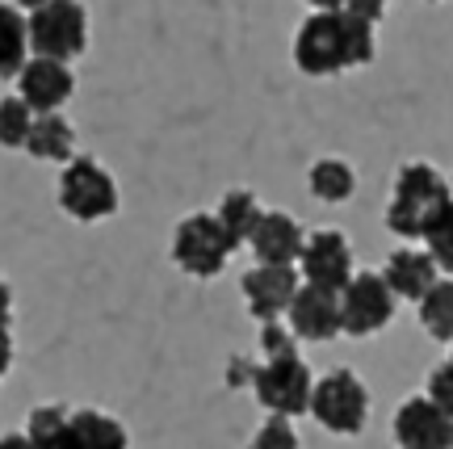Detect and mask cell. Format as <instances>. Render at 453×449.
Masks as SVG:
<instances>
[{
	"label": "cell",
	"instance_id": "obj_1",
	"mask_svg": "<svg viewBox=\"0 0 453 449\" xmlns=\"http://www.w3.org/2000/svg\"><path fill=\"white\" fill-rule=\"evenodd\" d=\"M373 21L349 13H311L294 34V64L307 76H336L349 67H365L378 50Z\"/></svg>",
	"mask_w": 453,
	"mask_h": 449
},
{
	"label": "cell",
	"instance_id": "obj_2",
	"mask_svg": "<svg viewBox=\"0 0 453 449\" xmlns=\"http://www.w3.org/2000/svg\"><path fill=\"white\" fill-rule=\"evenodd\" d=\"M453 206L449 177H441L433 164L411 160L395 173V193L387 202V227L399 240H428L441 214Z\"/></svg>",
	"mask_w": 453,
	"mask_h": 449
},
{
	"label": "cell",
	"instance_id": "obj_3",
	"mask_svg": "<svg viewBox=\"0 0 453 449\" xmlns=\"http://www.w3.org/2000/svg\"><path fill=\"white\" fill-rule=\"evenodd\" d=\"M26 30H30V50L38 59L72 64L88 47V13L81 0H50L42 9H34L26 17Z\"/></svg>",
	"mask_w": 453,
	"mask_h": 449
},
{
	"label": "cell",
	"instance_id": "obj_4",
	"mask_svg": "<svg viewBox=\"0 0 453 449\" xmlns=\"http://www.w3.org/2000/svg\"><path fill=\"white\" fill-rule=\"evenodd\" d=\"M311 416L336 437H357L370 416V391L353 369H332L324 378H315L311 391Z\"/></svg>",
	"mask_w": 453,
	"mask_h": 449
},
{
	"label": "cell",
	"instance_id": "obj_5",
	"mask_svg": "<svg viewBox=\"0 0 453 449\" xmlns=\"http://www.w3.org/2000/svg\"><path fill=\"white\" fill-rule=\"evenodd\" d=\"M59 206H64V214L81 219V223L110 219L113 210H118V185H113V177L97 160L76 156V160L64 164V177H59Z\"/></svg>",
	"mask_w": 453,
	"mask_h": 449
},
{
	"label": "cell",
	"instance_id": "obj_6",
	"mask_svg": "<svg viewBox=\"0 0 453 449\" xmlns=\"http://www.w3.org/2000/svg\"><path fill=\"white\" fill-rule=\"evenodd\" d=\"M231 244H226L223 227L214 214H189V219H180L177 231H173V260H177L180 273H189V277H219L226 269V260H231Z\"/></svg>",
	"mask_w": 453,
	"mask_h": 449
},
{
	"label": "cell",
	"instance_id": "obj_7",
	"mask_svg": "<svg viewBox=\"0 0 453 449\" xmlns=\"http://www.w3.org/2000/svg\"><path fill=\"white\" fill-rule=\"evenodd\" d=\"M252 391H257L260 407L269 416H303L311 412V391H315V378L303 357H277V361H265L257 366V378H252Z\"/></svg>",
	"mask_w": 453,
	"mask_h": 449
},
{
	"label": "cell",
	"instance_id": "obj_8",
	"mask_svg": "<svg viewBox=\"0 0 453 449\" xmlns=\"http://www.w3.org/2000/svg\"><path fill=\"white\" fill-rule=\"evenodd\" d=\"M395 294L382 273H353V282L340 290V328L349 337H373L395 320Z\"/></svg>",
	"mask_w": 453,
	"mask_h": 449
},
{
	"label": "cell",
	"instance_id": "obj_9",
	"mask_svg": "<svg viewBox=\"0 0 453 449\" xmlns=\"http://www.w3.org/2000/svg\"><path fill=\"white\" fill-rule=\"evenodd\" d=\"M298 277L303 286H319V290H340L353 282V248L340 231H315L303 244V257H298Z\"/></svg>",
	"mask_w": 453,
	"mask_h": 449
},
{
	"label": "cell",
	"instance_id": "obj_10",
	"mask_svg": "<svg viewBox=\"0 0 453 449\" xmlns=\"http://www.w3.org/2000/svg\"><path fill=\"white\" fill-rule=\"evenodd\" d=\"M298 286H303V277L294 265H257L243 273V303L260 323H273L290 311Z\"/></svg>",
	"mask_w": 453,
	"mask_h": 449
},
{
	"label": "cell",
	"instance_id": "obj_11",
	"mask_svg": "<svg viewBox=\"0 0 453 449\" xmlns=\"http://www.w3.org/2000/svg\"><path fill=\"white\" fill-rule=\"evenodd\" d=\"M395 441H399V449H449L453 420L428 395H411L395 412Z\"/></svg>",
	"mask_w": 453,
	"mask_h": 449
},
{
	"label": "cell",
	"instance_id": "obj_12",
	"mask_svg": "<svg viewBox=\"0 0 453 449\" xmlns=\"http://www.w3.org/2000/svg\"><path fill=\"white\" fill-rule=\"evenodd\" d=\"M72 93H76V76H72V67L59 64V59H38V55H34L30 64L17 72V97H21L34 113H55L59 105H67Z\"/></svg>",
	"mask_w": 453,
	"mask_h": 449
},
{
	"label": "cell",
	"instance_id": "obj_13",
	"mask_svg": "<svg viewBox=\"0 0 453 449\" xmlns=\"http://www.w3.org/2000/svg\"><path fill=\"white\" fill-rule=\"evenodd\" d=\"M286 320H290V332L298 340L324 344V340L344 332V328H340V294L319 290V286H298L290 311H286Z\"/></svg>",
	"mask_w": 453,
	"mask_h": 449
},
{
	"label": "cell",
	"instance_id": "obj_14",
	"mask_svg": "<svg viewBox=\"0 0 453 449\" xmlns=\"http://www.w3.org/2000/svg\"><path fill=\"white\" fill-rule=\"evenodd\" d=\"M303 244H307V236H303V227L294 223V214L265 210L257 231H252V240H248V248H252L257 265H298Z\"/></svg>",
	"mask_w": 453,
	"mask_h": 449
},
{
	"label": "cell",
	"instance_id": "obj_15",
	"mask_svg": "<svg viewBox=\"0 0 453 449\" xmlns=\"http://www.w3.org/2000/svg\"><path fill=\"white\" fill-rule=\"evenodd\" d=\"M382 277H387L395 298L420 303L424 294L441 282V269H437V260L428 257V248H399V252H390Z\"/></svg>",
	"mask_w": 453,
	"mask_h": 449
},
{
	"label": "cell",
	"instance_id": "obj_16",
	"mask_svg": "<svg viewBox=\"0 0 453 449\" xmlns=\"http://www.w3.org/2000/svg\"><path fill=\"white\" fill-rule=\"evenodd\" d=\"M55 449H127V429L105 412L81 407V412H67L64 437Z\"/></svg>",
	"mask_w": 453,
	"mask_h": 449
},
{
	"label": "cell",
	"instance_id": "obj_17",
	"mask_svg": "<svg viewBox=\"0 0 453 449\" xmlns=\"http://www.w3.org/2000/svg\"><path fill=\"white\" fill-rule=\"evenodd\" d=\"M26 151L34 160H50V164L76 160V130L59 113H38L30 139H26Z\"/></svg>",
	"mask_w": 453,
	"mask_h": 449
},
{
	"label": "cell",
	"instance_id": "obj_18",
	"mask_svg": "<svg viewBox=\"0 0 453 449\" xmlns=\"http://www.w3.org/2000/svg\"><path fill=\"white\" fill-rule=\"evenodd\" d=\"M260 214H265V210H260L257 193H248V190H231L223 202H219V210H214V219H219V227H223V236L231 248H243V244L252 240Z\"/></svg>",
	"mask_w": 453,
	"mask_h": 449
},
{
	"label": "cell",
	"instance_id": "obj_19",
	"mask_svg": "<svg viewBox=\"0 0 453 449\" xmlns=\"http://www.w3.org/2000/svg\"><path fill=\"white\" fill-rule=\"evenodd\" d=\"M30 64V30L17 4H0V81H13Z\"/></svg>",
	"mask_w": 453,
	"mask_h": 449
},
{
	"label": "cell",
	"instance_id": "obj_20",
	"mask_svg": "<svg viewBox=\"0 0 453 449\" xmlns=\"http://www.w3.org/2000/svg\"><path fill=\"white\" fill-rule=\"evenodd\" d=\"M307 185H311V197H319V202H327V206H340V202H349V197H353L357 173H353V164L327 156V160L311 164Z\"/></svg>",
	"mask_w": 453,
	"mask_h": 449
},
{
	"label": "cell",
	"instance_id": "obj_21",
	"mask_svg": "<svg viewBox=\"0 0 453 449\" xmlns=\"http://www.w3.org/2000/svg\"><path fill=\"white\" fill-rule=\"evenodd\" d=\"M420 323L424 332L433 340H441V344L453 340V282H437L420 298Z\"/></svg>",
	"mask_w": 453,
	"mask_h": 449
},
{
	"label": "cell",
	"instance_id": "obj_22",
	"mask_svg": "<svg viewBox=\"0 0 453 449\" xmlns=\"http://www.w3.org/2000/svg\"><path fill=\"white\" fill-rule=\"evenodd\" d=\"M34 118H38V113H34L21 97H4V101H0V147H21V151H26Z\"/></svg>",
	"mask_w": 453,
	"mask_h": 449
},
{
	"label": "cell",
	"instance_id": "obj_23",
	"mask_svg": "<svg viewBox=\"0 0 453 449\" xmlns=\"http://www.w3.org/2000/svg\"><path fill=\"white\" fill-rule=\"evenodd\" d=\"M64 424H67V407H34L30 420H26V437H30L34 449H55L59 445V437H64Z\"/></svg>",
	"mask_w": 453,
	"mask_h": 449
},
{
	"label": "cell",
	"instance_id": "obj_24",
	"mask_svg": "<svg viewBox=\"0 0 453 449\" xmlns=\"http://www.w3.org/2000/svg\"><path fill=\"white\" fill-rule=\"evenodd\" d=\"M248 449H303V441H298V433H294V424L286 416H269L257 429V437L248 441Z\"/></svg>",
	"mask_w": 453,
	"mask_h": 449
},
{
	"label": "cell",
	"instance_id": "obj_25",
	"mask_svg": "<svg viewBox=\"0 0 453 449\" xmlns=\"http://www.w3.org/2000/svg\"><path fill=\"white\" fill-rule=\"evenodd\" d=\"M428 257L437 260L441 273L453 277V206L441 214V223L428 231Z\"/></svg>",
	"mask_w": 453,
	"mask_h": 449
},
{
	"label": "cell",
	"instance_id": "obj_26",
	"mask_svg": "<svg viewBox=\"0 0 453 449\" xmlns=\"http://www.w3.org/2000/svg\"><path fill=\"white\" fill-rule=\"evenodd\" d=\"M260 349H265V361H277V357H298V337L290 328H281V320L260 323Z\"/></svg>",
	"mask_w": 453,
	"mask_h": 449
},
{
	"label": "cell",
	"instance_id": "obj_27",
	"mask_svg": "<svg viewBox=\"0 0 453 449\" xmlns=\"http://www.w3.org/2000/svg\"><path fill=\"white\" fill-rule=\"evenodd\" d=\"M428 399L453 420V366L449 361H441V366L428 374Z\"/></svg>",
	"mask_w": 453,
	"mask_h": 449
},
{
	"label": "cell",
	"instance_id": "obj_28",
	"mask_svg": "<svg viewBox=\"0 0 453 449\" xmlns=\"http://www.w3.org/2000/svg\"><path fill=\"white\" fill-rule=\"evenodd\" d=\"M252 378H257V366H252V361H243V357H235L231 369H226V383L231 386H252Z\"/></svg>",
	"mask_w": 453,
	"mask_h": 449
},
{
	"label": "cell",
	"instance_id": "obj_29",
	"mask_svg": "<svg viewBox=\"0 0 453 449\" xmlns=\"http://www.w3.org/2000/svg\"><path fill=\"white\" fill-rule=\"evenodd\" d=\"M344 9H349V13H357V17H365V21H373V26L382 21V0H349Z\"/></svg>",
	"mask_w": 453,
	"mask_h": 449
},
{
	"label": "cell",
	"instance_id": "obj_30",
	"mask_svg": "<svg viewBox=\"0 0 453 449\" xmlns=\"http://www.w3.org/2000/svg\"><path fill=\"white\" fill-rule=\"evenodd\" d=\"M13 369V337H9V328H0V378Z\"/></svg>",
	"mask_w": 453,
	"mask_h": 449
},
{
	"label": "cell",
	"instance_id": "obj_31",
	"mask_svg": "<svg viewBox=\"0 0 453 449\" xmlns=\"http://www.w3.org/2000/svg\"><path fill=\"white\" fill-rule=\"evenodd\" d=\"M9 315H13V290L0 282V328H9Z\"/></svg>",
	"mask_w": 453,
	"mask_h": 449
},
{
	"label": "cell",
	"instance_id": "obj_32",
	"mask_svg": "<svg viewBox=\"0 0 453 449\" xmlns=\"http://www.w3.org/2000/svg\"><path fill=\"white\" fill-rule=\"evenodd\" d=\"M307 4L315 9V13H340V9H344L349 0H307Z\"/></svg>",
	"mask_w": 453,
	"mask_h": 449
},
{
	"label": "cell",
	"instance_id": "obj_33",
	"mask_svg": "<svg viewBox=\"0 0 453 449\" xmlns=\"http://www.w3.org/2000/svg\"><path fill=\"white\" fill-rule=\"evenodd\" d=\"M0 449H34V445L26 433H13V437H0Z\"/></svg>",
	"mask_w": 453,
	"mask_h": 449
},
{
	"label": "cell",
	"instance_id": "obj_34",
	"mask_svg": "<svg viewBox=\"0 0 453 449\" xmlns=\"http://www.w3.org/2000/svg\"><path fill=\"white\" fill-rule=\"evenodd\" d=\"M13 4H17V9H30V13H34V9H42V4H50V0H13Z\"/></svg>",
	"mask_w": 453,
	"mask_h": 449
},
{
	"label": "cell",
	"instance_id": "obj_35",
	"mask_svg": "<svg viewBox=\"0 0 453 449\" xmlns=\"http://www.w3.org/2000/svg\"><path fill=\"white\" fill-rule=\"evenodd\" d=\"M449 366H453V340H449Z\"/></svg>",
	"mask_w": 453,
	"mask_h": 449
},
{
	"label": "cell",
	"instance_id": "obj_36",
	"mask_svg": "<svg viewBox=\"0 0 453 449\" xmlns=\"http://www.w3.org/2000/svg\"><path fill=\"white\" fill-rule=\"evenodd\" d=\"M449 193H453V177H449Z\"/></svg>",
	"mask_w": 453,
	"mask_h": 449
},
{
	"label": "cell",
	"instance_id": "obj_37",
	"mask_svg": "<svg viewBox=\"0 0 453 449\" xmlns=\"http://www.w3.org/2000/svg\"><path fill=\"white\" fill-rule=\"evenodd\" d=\"M382 4H387V0H382Z\"/></svg>",
	"mask_w": 453,
	"mask_h": 449
},
{
	"label": "cell",
	"instance_id": "obj_38",
	"mask_svg": "<svg viewBox=\"0 0 453 449\" xmlns=\"http://www.w3.org/2000/svg\"><path fill=\"white\" fill-rule=\"evenodd\" d=\"M449 449H453V445H449Z\"/></svg>",
	"mask_w": 453,
	"mask_h": 449
}]
</instances>
